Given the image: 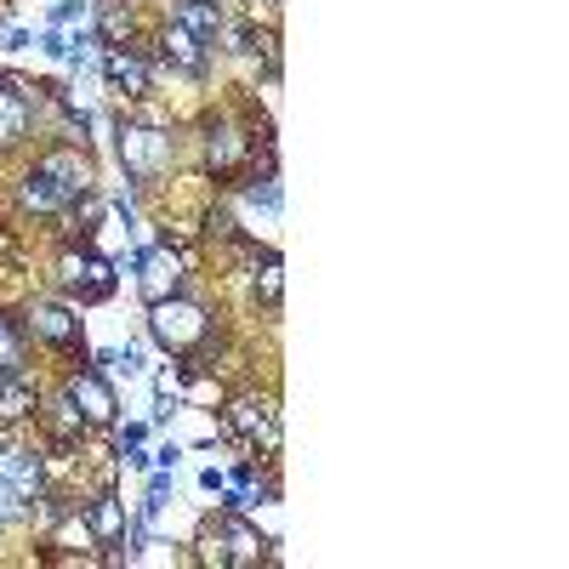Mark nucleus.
I'll return each instance as SVG.
<instances>
[{
	"mask_svg": "<svg viewBox=\"0 0 569 569\" xmlns=\"http://www.w3.org/2000/svg\"><path fill=\"white\" fill-rule=\"evenodd\" d=\"M46 490V472H40V456L23 450V445H0V525H18V518L34 512Z\"/></svg>",
	"mask_w": 569,
	"mask_h": 569,
	"instance_id": "nucleus-1",
	"label": "nucleus"
},
{
	"mask_svg": "<svg viewBox=\"0 0 569 569\" xmlns=\"http://www.w3.org/2000/svg\"><path fill=\"white\" fill-rule=\"evenodd\" d=\"M149 330H154V342H160V348H171V353H194V348L211 337V313L177 291V297H166V302H149Z\"/></svg>",
	"mask_w": 569,
	"mask_h": 569,
	"instance_id": "nucleus-2",
	"label": "nucleus"
},
{
	"mask_svg": "<svg viewBox=\"0 0 569 569\" xmlns=\"http://www.w3.org/2000/svg\"><path fill=\"white\" fill-rule=\"evenodd\" d=\"M120 166H126V177H137V182L160 177V171L171 166V137L154 131V126H120Z\"/></svg>",
	"mask_w": 569,
	"mask_h": 569,
	"instance_id": "nucleus-3",
	"label": "nucleus"
},
{
	"mask_svg": "<svg viewBox=\"0 0 569 569\" xmlns=\"http://www.w3.org/2000/svg\"><path fill=\"white\" fill-rule=\"evenodd\" d=\"M63 291L69 297H80V302H103L109 291H114V262L103 257V251H91V257H63Z\"/></svg>",
	"mask_w": 569,
	"mask_h": 569,
	"instance_id": "nucleus-4",
	"label": "nucleus"
},
{
	"mask_svg": "<svg viewBox=\"0 0 569 569\" xmlns=\"http://www.w3.org/2000/svg\"><path fill=\"white\" fill-rule=\"evenodd\" d=\"M131 268H137V284H142V297H149V302H166V297L182 291V257H177L171 246L142 251Z\"/></svg>",
	"mask_w": 569,
	"mask_h": 569,
	"instance_id": "nucleus-5",
	"label": "nucleus"
},
{
	"mask_svg": "<svg viewBox=\"0 0 569 569\" xmlns=\"http://www.w3.org/2000/svg\"><path fill=\"white\" fill-rule=\"evenodd\" d=\"M228 427H233L240 439H251L262 456L279 450V416H273L268 399H233V405H228Z\"/></svg>",
	"mask_w": 569,
	"mask_h": 569,
	"instance_id": "nucleus-6",
	"label": "nucleus"
},
{
	"mask_svg": "<svg viewBox=\"0 0 569 569\" xmlns=\"http://www.w3.org/2000/svg\"><path fill=\"white\" fill-rule=\"evenodd\" d=\"M69 399H74V410L86 416V427H114V388L103 382L98 370H80L74 382H69Z\"/></svg>",
	"mask_w": 569,
	"mask_h": 569,
	"instance_id": "nucleus-7",
	"label": "nucleus"
},
{
	"mask_svg": "<svg viewBox=\"0 0 569 569\" xmlns=\"http://www.w3.org/2000/svg\"><path fill=\"white\" fill-rule=\"evenodd\" d=\"M29 330H34L40 342H52V348H74L80 342V319L63 302H34L29 308Z\"/></svg>",
	"mask_w": 569,
	"mask_h": 569,
	"instance_id": "nucleus-8",
	"label": "nucleus"
},
{
	"mask_svg": "<svg viewBox=\"0 0 569 569\" xmlns=\"http://www.w3.org/2000/svg\"><path fill=\"white\" fill-rule=\"evenodd\" d=\"M18 194H23V206L40 211V217H52V211H69V206H74V194H69V188H63L52 171H46V166H34V171L23 177Z\"/></svg>",
	"mask_w": 569,
	"mask_h": 569,
	"instance_id": "nucleus-9",
	"label": "nucleus"
},
{
	"mask_svg": "<svg viewBox=\"0 0 569 569\" xmlns=\"http://www.w3.org/2000/svg\"><path fill=\"white\" fill-rule=\"evenodd\" d=\"M160 46H166V63H177L182 74H206V40H200L194 29H182V23L171 18Z\"/></svg>",
	"mask_w": 569,
	"mask_h": 569,
	"instance_id": "nucleus-10",
	"label": "nucleus"
},
{
	"mask_svg": "<svg viewBox=\"0 0 569 569\" xmlns=\"http://www.w3.org/2000/svg\"><path fill=\"white\" fill-rule=\"evenodd\" d=\"M34 416V388L18 365H0V421H23Z\"/></svg>",
	"mask_w": 569,
	"mask_h": 569,
	"instance_id": "nucleus-11",
	"label": "nucleus"
},
{
	"mask_svg": "<svg viewBox=\"0 0 569 569\" xmlns=\"http://www.w3.org/2000/svg\"><path fill=\"white\" fill-rule=\"evenodd\" d=\"M29 131V98L18 80H0V149H12V142Z\"/></svg>",
	"mask_w": 569,
	"mask_h": 569,
	"instance_id": "nucleus-12",
	"label": "nucleus"
},
{
	"mask_svg": "<svg viewBox=\"0 0 569 569\" xmlns=\"http://www.w3.org/2000/svg\"><path fill=\"white\" fill-rule=\"evenodd\" d=\"M222 547H228L222 563H257V558H262V536L246 525L240 512H228V518H222Z\"/></svg>",
	"mask_w": 569,
	"mask_h": 569,
	"instance_id": "nucleus-13",
	"label": "nucleus"
},
{
	"mask_svg": "<svg viewBox=\"0 0 569 569\" xmlns=\"http://www.w3.org/2000/svg\"><path fill=\"white\" fill-rule=\"evenodd\" d=\"M103 74H109L114 91H126V98H142V91H149V63H142L137 52H109Z\"/></svg>",
	"mask_w": 569,
	"mask_h": 569,
	"instance_id": "nucleus-14",
	"label": "nucleus"
},
{
	"mask_svg": "<svg viewBox=\"0 0 569 569\" xmlns=\"http://www.w3.org/2000/svg\"><path fill=\"white\" fill-rule=\"evenodd\" d=\"M86 530H91V541H120L126 536V507H120V496H98L86 507Z\"/></svg>",
	"mask_w": 569,
	"mask_h": 569,
	"instance_id": "nucleus-15",
	"label": "nucleus"
},
{
	"mask_svg": "<svg viewBox=\"0 0 569 569\" xmlns=\"http://www.w3.org/2000/svg\"><path fill=\"white\" fill-rule=\"evenodd\" d=\"M240 211H246V217H251V228L262 233V222H273V217H279V177L251 182V188H246V200H240Z\"/></svg>",
	"mask_w": 569,
	"mask_h": 569,
	"instance_id": "nucleus-16",
	"label": "nucleus"
},
{
	"mask_svg": "<svg viewBox=\"0 0 569 569\" xmlns=\"http://www.w3.org/2000/svg\"><path fill=\"white\" fill-rule=\"evenodd\" d=\"M46 171H52L74 200L91 194V166H86V154H74V149H69V154H52V160H46Z\"/></svg>",
	"mask_w": 569,
	"mask_h": 569,
	"instance_id": "nucleus-17",
	"label": "nucleus"
},
{
	"mask_svg": "<svg viewBox=\"0 0 569 569\" xmlns=\"http://www.w3.org/2000/svg\"><path fill=\"white\" fill-rule=\"evenodd\" d=\"M40 416H46V427H52V439H58V445H74V439L86 433V416L74 410V399H69V393H63V399H52Z\"/></svg>",
	"mask_w": 569,
	"mask_h": 569,
	"instance_id": "nucleus-18",
	"label": "nucleus"
},
{
	"mask_svg": "<svg viewBox=\"0 0 569 569\" xmlns=\"http://www.w3.org/2000/svg\"><path fill=\"white\" fill-rule=\"evenodd\" d=\"M177 23H182V29H194L200 40H217V29H222V7H217V0H182V7H177Z\"/></svg>",
	"mask_w": 569,
	"mask_h": 569,
	"instance_id": "nucleus-19",
	"label": "nucleus"
},
{
	"mask_svg": "<svg viewBox=\"0 0 569 569\" xmlns=\"http://www.w3.org/2000/svg\"><path fill=\"white\" fill-rule=\"evenodd\" d=\"M206 154H211V166L217 171H233L246 160V137L233 131V126H211V142H206Z\"/></svg>",
	"mask_w": 569,
	"mask_h": 569,
	"instance_id": "nucleus-20",
	"label": "nucleus"
},
{
	"mask_svg": "<svg viewBox=\"0 0 569 569\" xmlns=\"http://www.w3.org/2000/svg\"><path fill=\"white\" fill-rule=\"evenodd\" d=\"M257 297H262L268 308H279V297H284V268H279V257H262V262H257Z\"/></svg>",
	"mask_w": 569,
	"mask_h": 569,
	"instance_id": "nucleus-21",
	"label": "nucleus"
},
{
	"mask_svg": "<svg viewBox=\"0 0 569 569\" xmlns=\"http://www.w3.org/2000/svg\"><path fill=\"white\" fill-rule=\"evenodd\" d=\"M131 29V12H126V0H114V7H103V18H98V34L103 40H120Z\"/></svg>",
	"mask_w": 569,
	"mask_h": 569,
	"instance_id": "nucleus-22",
	"label": "nucleus"
},
{
	"mask_svg": "<svg viewBox=\"0 0 569 569\" xmlns=\"http://www.w3.org/2000/svg\"><path fill=\"white\" fill-rule=\"evenodd\" d=\"M206 233H211V240H233V233H240V222H233V206H217V211L206 217Z\"/></svg>",
	"mask_w": 569,
	"mask_h": 569,
	"instance_id": "nucleus-23",
	"label": "nucleus"
},
{
	"mask_svg": "<svg viewBox=\"0 0 569 569\" xmlns=\"http://www.w3.org/2000/svg\"><path fill=\"white\" fill-rule=\"evenodd\" d=\"M23 359V342H18V330H12V319L0 313V365H18Z\"/></svg>",
	"mask_w": 569,
	"mask_h": 569,
	"instance_id": "nucleus-24",
	"label": "nucleus"
},
{
	"mask_svg": "<svg viewBox=\"0 0 569 569\" xmlns=\"http://www.w3.org/2000/svg\"><path fill=\"white\" fill-rule=\"evenodd\" d=\"M80 12H86V7H74V0H63V7H58V12H52V23H74V18H80Z\"/></svg>",
	"mask_w": 569,
	"mask_h": 569,
	"instance_id": "nucleus-25",
	"label": "nucleus"
},
{
	"mask_svg": "<svg viewBox=\"0 0 569 569\" xmlns=\"http://www.w3.org/2000/svg\"><path fill=\"white\" fill-rule=\"evenodd\" d=\"M246 501H251L246 490H228V496H222V507H228V512H246Z\"/></svg>",
	"mask_w": 569,
	"mask_h": 569,
	"instance_id": "nucleus-26",
	"label": "nucleus"
}]
</instances>
